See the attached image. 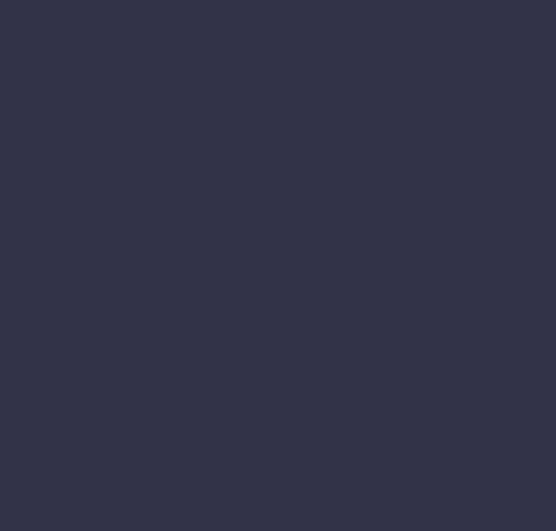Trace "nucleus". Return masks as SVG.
Returning <instances> with one entry per match:
<instances>
[]
</instances>
